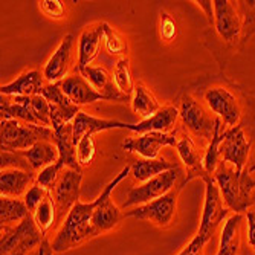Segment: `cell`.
<instances>
[{
  "mask_svg": "<svg viewBox=\"0 0 255 255\" xmlns=\"http://www.w3.org/2000/svg\"><path fill=\"white\" fill-rule=\"evenodd\" d=\"M2 151H25L38 142H55L52 127L28 124L15 120L2 121Z\"/></svg>",
  "mask_w": 255,
  "mask_h": 255,
  "instance_id": "4",
  "label": "cell"
},
{
  "mask_svg": "<svg viewBox=\"0 0 255 255\" xmlns=\"http://www.w3.org/2000/svg\"><path fill=\"white\" fill-rule=\"evenodd\" d=\"M46 255H54V251H52L51 245H49V248H48V252H46Z\"/></svg>",
  "mask_w": 255,
  "mask_h": 255,
  "instance_id": "46",
  "label": "cell"
},
{
  "mask_svg": "<svg viewBox=\"0 0 255 255\" xmlns=\"http://www.w3.org/2000/svg\"><path fill=\"white\" fill-rule=\"evenodd\" d=\"M242 97H243V104H245L242 126H243V128L246 131L249 142H251V154H249L248 164L245 167V171L255 182V95L246 94L245 90H242ZM252 202H254V206H255V191L252 193Z\"/></svg>",
  "mask_w": 255,
  "mask_h": 255,
  "instance_id": "22",
  "label": "cell"
},
{
  "mask_svg": "<svg viewBox=\"0 0 255 255\" xmlns=\"http://www.w3.org/2000/svg\"><path fill=\"white\" fill-rule=\"evenodd\" d=\"M35 225L38 226V229L43 233V236H46V233L55 225L58 223V214H57V206L54 202V196L51 191H48L46 197L43 199V202L38 205V208L35 210L34 214H31Z\"/></svg>",
  "mask_w": 255,
  "mask_h": 255,
  "instance_id": "32",
  "label": "cell"
},
{
  "mask_svg": "<svg viewBox=\"0 0 255 255\" xmlns=\"http://www.w3.org/2000/svg\"><path fill=\"white\" fill-rule=\"evenodd\" d=\"M117 128H126L130 130L133 128V124H126L120 121H112V120H101L95 118L92 115H87L84 112H80L77 118L72 123V131H74V142L75 145L86 136H94L95 133L106 131V130H117Z\"/></svg>",
  "mask_w": 255,
  "mask_h": 255,
  "instance_id": "17",
  "label": "cell"
},
{
  "mask_svg": "<svg viewBox=\"0 0 255 255\" xmlns=\"http://www.w3.org/2000/svg\"><path fill=\"white\" fill-rule=\"evenodd\" d=\"M203 101L214 117L222 120L226 128H233L242 123L245 112L243 97L240 100L231 87L222 84L208 86L203 92Z\"/></svg>",
  "mask_w": 255,
  "mask_h": 255,
  "instance_id": "7",
  "label": "cell"
},
{
  "mask_svg": "<svg viewBox=\"0 0 255 255\" xmlns=\"http://www.w3.org/2000/svg\"><path fill=\"white\" fill-rule=\"evenodd\" d=\"M46 194H48V190L41 188L40 185H37V183H34L32 187L28 190V193L25 194L23 200H25V203L28 206L29 214H34L35 213V210L38 208V205L43 202V199L46 197Z\"/></svg>",
  "mask_w": 255,
  "mask_h": 255,
  "instance_id": "41",
  "label": "cell"
},
{
  "mask_svg": "<svg viewBox=\"0 0 255 255\" xmlns=\"http://www.w3.org/2000/svg\"><path fill=\"white\" fill-rule=\"evenodd\" d=\"M177 109L185 128L193 136L210 142L213 139L216 121H217L214 113L208 107H205L202 103H199L188 92L180 97Z\"/></svg>",
  "mask_w": 255,
  "mask_h": 255,
  "instance_id": "9",
  "label": "cell"
},
{
  "mask_svg": "<svg viewBox=\"0 0 255 255\" xmlns=\"http://www.w3.org/2000/svg\"><path fill=\"white\" fill-rule=\"evenodd\" d=\"M48 248H49V243H48V240H44V242L41 243V246H40L32 255H46V252H48Z\"/></svg>",
  "mask_w": 255,
  "mask_h": 255,
  "instance_id": "45",
  "label": "cell"
},
{
  "mask_svg": "<svg viewBox=\"0 0 255 255\" xmlns=\"http://www.w3.org/2000/svg\"><path fill=\"white\" fill-rule=\"evenodd\" d=\"M183 176L185 174H183V170L180 167H176L173 170L162 173V174L150 179L148 182L142 183L141 187H136V188L130 190L121 206L124 208V210L126 208H130V206H141V205H145L151 200H156L162 196H165L167 193H170L173 188L177 187L176 185L177 180Z\"/></svg>",
  "mask_w": 255,
  "mask_h": 255,
  "instance_id": "10",
  "label": "cell"
},
{
  "mask_svg": "<svg viewBox=\"0 0 255 255\" xmlns=\"http://www.w3.org/2000/svg\"><path fill=\"white\" fill-rule=\"evenodd\" d=\"M236 3L243 21L242 43L245 44L249 40V37L255 34V0H240V2Z\"/></svg>",
  "mask_w": 255,
  "mask_h": 255,
  "instance_id": "35",
  "label": "cell"
},
{
  "mask_svg": "<svg viewBox=\"0 0 255 255\" xmlns=\"http://www.w3.org/2000/svg\"><path fill=\"white\" fill-rule=\"evenodd\" d=\"M213 177L219 185L222 199L229 211L242 214V211L254 206L252 193L255 191V182L245 170L239 173L233 165L220 162Z\"/></svg>",
  "mask_w": 255,
  "mask_h": 255,
  "instance_id": "1",
  "label": "cell"
},
{
  "mask_svg": "<svg viewBox=\"0 0 255 255\" xmlns=\"http://www.w3.org/2000/svg\"><path fill=\"white\" fill-rule=\"evenodd\" d=\"M205 246H206V245H203L200 240H197V239L194 237V239L187 245V248H183V251L179 252L177 255H202Z\"/></svg>",
  "mask_w": 255,
  "mask_h": 255,
  "instance_id": "43",
  "label": "cell"
},
{
  "mask_svg": "<svg viewBox=\"0 0 255 255\" xmlns=\"http://www.w3.org/2000/svg\"><path fill=\"white\" fill-rule=\"evenodd\" d=\"M83 173L72 168H64L52 188L54 202L57 206L58 223H63L67 214L71 213L72 208L80 202V190H81Z\"/></svg>",
  "mask_w": 255,
  "mask_h": 255,
  "instance_id": "12",
  "label": "cell"
},
{
  "mask_svg": "<svg viewBox=\"0 0 255 255\" xmlns=\"http://www.w3.org/2000/svg\"><path fill=\"white\" fill-rule=\"evenodd\" d=\"M177 141L179 139L176 136V131L171 133L150 131V133L139 134L137 137L127 139L123 144V148L126 151L142 156L144 159H157L162 148L168 145H177Z\"/></svg>",
  "mask_w": 255,
  "mask_h": 255,
  "instance_id": "15",
  "label": "cell"
},
{
  "mask_svg": "<svg viewBox=\"0 0 255 255\" xmlns=\"http://www.w3.org/2000/svg\"><path fill=\"white\" fill-rule=\"evenodd\" d=\"M41 12L52 20H61L66 17V8L61 0H43L40 2Z\"/></svg>",
  "mask_w": 255,
  "mask_h": 255,
  "instance_id": "40",
  "label": "cell"
},
{
  "mask_svg": "<svg viewBox=\"0 0 255 255\" xmlns=\"http://www.w3.org/2000/svg\"><path fill=\"white\" fill-rule=\"evenodd\" d=\"M182 190V185H177L170 193L156 200H151L145 205L136 206L130 211H124V219L131 217L137 220H147L159 228H167L171 225L176 210H177V197Z\"/></svg>",
  "mask_w": 255,
  "mask_h": 255,
  "instance_id": "11",
  "label": "cell"
},
{
  "mask_svg": "<svg viewBox=\"0 0 255 255\" xmlns=\"http://www.w3.org/2000/svg\"><path fill=\"white\" fill-rule=\"evenodd\" d=\"M48 84L40 71H26L18 75L14 81L0 87V94L8 97H35L41 95L44 86Z\"/></svg>",
  "mask_w": 255,
  "mask_h": 255,
  "instance_id": "18",
  "label": "cell"
},
{
  "mask_svg": "<svg viewBox=\"0 0 255 255\" xmlns=\"http://www.w3.org/2000/svg\"><path fill=\"white\" fill-rule=\"evenodd\" d=\"M64 168L58 164V162H55V164L49 165V167H46L43 168L41 171L37 173V177H35V183L40 185L41 188L44 190H48V191H52V188L55 187V183L61 174Z\"/></svg>",
  "mask_w": 255,
  "mask_h": 255,
  "instance_id": "38",
  "label": "cell"
},
{
  "mask_svg": "<svg viewBox=\"0 0 255 255\" xmlns=\"http://www.w3.org/2000/svg\"><path fill=\"white\" fill-rule=\"evenodd\" d=\"M58 84H60V87L63 90V94L67 97V100L71 101L72 104L78 106V107L86 106V104H92V103L100 101V100L106 101L104 97L100 95L80 72L67 75Z\"/></svg>",
  "mask_w": 255,
  "mask_h": 255,
  "instance_id": "16",
  "label": "cell"
},
{
  "mask_svg": "<svg viewBox=\"0 0 255 255\" xmlns=\"http://www.w3.org/2000/svg\"><path fill=\"white\" fill-rule=\"evenodd\" d=\"M130 173H131V165L123 168L117 177L106 185V188L100 194V197L95 199V210H94V216H92V229H94L95 237L103 236L109 233V231H112L113 228H117L124 219V213L121 211V208H118L112 200V191Z\"/></svg>",
  "mask_w": 255,
  "mask_h": 255,
  "instance_id": "8",
  "label": "cell"
},
{
  "mask_svg": "<svg viewBox=\"0 0 255 255\" xmlns=\"http://www.w3.org/2000/svg\"><path fill=\"white\" fill-rule=\"evenodd\" d=\"M246 222H248V243L255 251V211L254 210L248 211Z\"/></svg>",
  "mask_w": 255,
  "mask_h": 255,
  "instance_id": "42",
  "label": "cell"
},
{
  "mask_svg": "<svg viewBox=\"0 0 255 255\" xmlns=\"http://www.w3.org/2000/svg\"><path fill=\"white\" fill-rule=\"evenodd\" d=\"M242 225H243L242 214L234 213L225 220L220 233L217 255H239L242 248Z\"/></svg>",
  "mask_w": 255,
  "mask_h": 255,
  "instance_id": "23",
  "label": "cell"
},
{
  "mask_svg": "<svg viewBox=\"0 0 255 255\" xmlns=\"http://www.w3.org/2000/svg\"><path fill=\"white\" fill-rule=\"evenodd\" d=\"M225 130H226V127L223 126L222 120L217 118L213 139L210 141V144H208V148L205 150V154H203V170L210 176H213L216 173L219 164L222 162V159H220V144L223 141Z\"/></svg>",
  "mask_w": 255,
  "mask_h": 255,
  "instance_id": "31",
  "label": "cell"
},
{
  "mask_svg": "<svg viewBox=\"0 0 255 255\" xmlns=\"http://www.w3.org/2000/svg\"><path fill=\"white\" fill-rule=\"evenodd\" d=\"M55 131V145L58 148V164L63 168H72L81 171V167L77 159V145L74 142L72 124H67Z\"/></svg>",
  "mask_w": 255,
  "mask_h": 255,
  "instance_id": "25",
  "label": "cell"
},
{
  "mask_svg": "<svg viewBox=\"0 0 255 255\" xmlns=\"http://www.w3.org/2000/svg\"><path fill=\"white\" fill-rule=\"evenodd\" d=\"M177 21L176 18L167 12V11H160L159 17V37L164 41H173L177 37Z\"/></svg>",
  "mask_w": 255,
  "mask_h": 255,
  "instance_id": "39",
  "label": "cell"
},
{
  "mask_svg": "<svg viewBox=\"0 0 255 255\" xmlns=\"http://www.w3.org/2000/svg\"><path fill=\"white\" fill-rule=\"evenodd\" d=\"M130 103H131L133 112L137 115V117H141L142 121L151 118L154 113H157L162 109V106L159 104L156 97L142 84H136Z\"/></svg>",
  "mask_w": 255,
  "mask_h": 255,
  "instance_id": "29",
  "label": "cell"
},
{
  "mask_svg": "<svg viewBox=\"0 0 255 255\" xmlns=\"http://www.w3.org/2000/svg\"><path fill=\"white\" fill-rule=\"evenodd\" d=\"M44 236L29 214L15 226L2 228L0 255H29L44 242Z\"/></svg>",
  "mask_w": 255,
  "mask_h": 255,
  "instance_id": "6",
  "label": "cell"
},
{
  "mask_svg": "<svg viewBox=\"0 0 255 255\" xmlns=\"http://www.w3.org/2000/svg\"><path fill=\"white\" fill-rule=\"evenodd\" d=\"M179 118V109L177 106H164L157 113H154L151 118L144 120L139 124H133L131 131L144 134L150 131L159 133H168Z\"/></svg>",
  "mask_w": 255,
  "mask_h": 255,
  "instance_id": "24",
  "label": "cell"
},
{
  "mask_svg": "<svg viewBox=\"0 0 255 255\" xmlns=\"http://www.w3.org/2000/svg\"><path fill=\"white\" fill-rule=\"evenodd\" d=\"M20 153L26 157L28 164L31 165L34 173H38L43 168L55 164V162L58 160V156H60L55 142H49V141L38 142L34 147H31L29 150L20 151Z\"/></svg>",
  "mask_w": 255,
  "mask_h": 255,
  "instance_id": "27",
  "label": "cell"
},
{
  "mask_svg": "<svg viewBox=\"0 0 255 255\" xmlns=\"http://www.w3.org/2000/svg\"><path fill=\"white\" fill-rule=\"evenodd\" d=\"M104 25V48L110 55H121V58L126 57L127 54V41L126 38L115 31L109 23L103 21Z\"/></svg>",
  "mask_w": 255,
  "mask_h": 255,
  "instance_id": "36",
  "label": "cell"
},
{
  "mask_svg": "<svg viewBox=\"0 0 255 255\" xmlns=\"http://www.w3.org/2000/svg\"><path fill=\"white\" fill-rule=\"evenodd\" d=\"M206 14L208 17V21L211 23V26H213V23H214V3L210 2V0H200V2H196Z\"/></svg>",
  "mask_w": 255,
  "mask_h": 255,
  "instance_id": "44",
  "label": "cell"
},
{
  "mask_svg": "<svg viewBox=\"0 0 255 255\" xmlns=\"http://www.w3.org/2000/svg\"><path fill=\"white\" fill-rule=\"evenodd\" d=\"M179 167L176 162H170L164 157H157V159H139L134 164H131V174L134 180L137 182H148L150 179L165 173L168 170H173Z\"/></svg>",
  "mask_w": 255,
  "mask_h": 255,
  "instance_id": "28",
  "label": "cell"
},
{
  "mask_svg": "<svg viewBox=\"0 0 255 255\" xmlns=\"http://www.w3.org/2000/svg\"><path fill=\"white\" fill-rule=\"evenodd\" d=\"M113 81H115V86L118 87V90L121 94L127 98H130L131 101V97H133V92H134V83H133V77H131V69H130V60L127 57L124 58H120L115 64V69H113Z\"/></svg>",
  "mask_w": 255,
  "mask_h": 255,
  "instance_id": "33",
  "label": "cell"
},
{
  "mask_svg": "<svg viewBox=\"0 0 255 255\" xmlns=\"http://www.w3.org/2000/svg\"><path fill=\"white\" fill-rule=\"evenodd\" d=\"M214 3V23L211 32L214 37L210 40L219 41L211 44V51L217 55V51H222V46L228 49H242L243 43V21L237 9L236 2L229 0H213Z\"/></svg>",
  "mask_w": 255,
  "mask_h": 255,
  "instance_id": "3",
  "label": "cell"
},
{
  "mask_svg": "<svg viewBox=\"0 0 255 255\" xmlns=\"http://www.w3.org/2000/svg\"><path fill=\"white\" fill-rule=\"evenodd\" d=\"M200 179L205 182V202H203V211L200 219V226L197 234L194 236L203 245H206L214 236L219 225L228 216L229 210L226 205H223V199L219 190V185L213 176L203 173Z\"/></svg>",
  "mask_w": 255,
  "mask_h": 255,
  "instance_id": "5",
  "label": "cell"
},
{
  "mask_svg": "<svg viewBox=\"0 0 255 255\" xmlns=\"http://www.w3.org/2000/svg\"><path fill=\"white\" fill-rule=\"evenodd\" d=\"M254 211H255V206H254Z\"/></svg>",
  "mask_w": 255,
  "mask_h": 255,
  "instance_id": "47",
  "label": "cell"
},
{
  "mask_svg": "<svg viewBox=\"0 0 255 255\" xmlns=\"http://www.w3.org/2000/svg\"><path fill=\"white\" fill-rule=\"evenodd\" d=\"M97 156V145L94 136H86L77 144V159L80 167H89Z\"/></svg>",
  "mask_w": 255,
  "mask_h": 255,
  "instance_id": "37",
  "label": "cell"
},
{
  "mask_svg": "<svg viewBox=\"0 0 255 255\" xmlns=\"http://www.w3.org/2000/svg\"><path fill=\"white\" fill-rule=\"evenodd\" d=\"M100 95L104 97L106 101H128L130 98L124 97L118 87L115 86L113 75H110L104 67L100 66H89L80 72Z\"/></svg>",
  "mask_w": 255,
  "mask_h": 255,
  "instance_id": "19",
  "label": "cell"
},
{
  "mask_svg": "<svg viewBox=\"0 0 255 255\" xmlns=\"http://www.w3.org/2000/svg\"><path fill=\"white\" fill-rule=\"evenodd\" d=\"M74 49H75V37L74 34H67L58 44L55 52L51 55L48 63L43 67V77L46 83L54 84L64 80L71 71L74 63Z\"/></svg>",
  "mask_w": 255,
  "mask_h": 255,
  "instance_id": "14",
  "label": "cell"
},
{
  "mask_svg": "<svg viewBox=\"0 0 255 255\" xmlns=\"http://www.w3.org/2000/svg\"><path fill=\"white\" fill-rule=\"evenodd\" d=\"M104 40V25L86 28L78 38V72L84 71L89 64L97 58L101 41Z\"/></svg>",
  "mask_w": 255,
  "mask_h": 255,
  "instance_id": "20",
  "label": "cell"
},
{
  "mask_svg": "<svg viewBox=\"0 0 255 255\" xmlns=\"http://www.w3.org/2000/svg\"><path fill=\"white\" fill-rule=\"evenodd\" d=\"M51 106V121H52V128L58 130L67 124H72L77 115L81 112L78 106L72 104L71 101L64 104H49Z\"/></svg>",
  "mask_w": 255,
  "mask_h": 255,
  "instance_id": "34",
  "label": "cell"
},
{
  "mask_svg": "<svg viewBox=\"0 0 255 255\" xmlns=\"http://www.w3.org/2000/svg\"><path fill=\"white\" fill-rule=\"evenodd\" d=\"M28 216L29 211L25 200L14 199V197L0 199V223H2V228L15 226L21 223Z\"/></svg>",
  "mask_w": 255,
  "mask_h": 255,
  "instance_id": "30",
  "label": "cell"
},
{
  "mask_svg": "<svg viewBox=\"0 0 255 255\" xmlns=\"http://www.w3.org/2000/svg\"><path fill=\"white\" fill-rule=\"evenodd\" d=\"M95 210V200L94 202H78L71 213L67 214L61 228L57 233L51 248L54 252L61 254L66 251H71L81 243L95 239V233L92 229V216Z\"/></svg>",
  "mask_w": 255,
  "mask_h": 255,
  "instance_id": "2",
  "label": "cell"
},
{
  "mask_svg": "<svg viewBox=\"0 0 255 255\" xmlns=\"http://www.w3.org/2000/svg\"><path fill=\"white\" fill-rule=\"evenodd\" d=\"M251 154V142L242 123L233 128H226L220 144L222 162L233 165L239 173H243Z\"/></svg>",
  "mask_w": 255,
  "mask_h": 255,
  "instance_id": "13",
  "label": "cell"
},
{
  "mask_svg": "<svg viewBox=\"0 0 255 255\" xmlns=\"http://www.w3.org/2000/svg\"><path fill=\"white\" fill-rule=\"evenodd\" d=\"M176 148H177L180 160L188 168V176L183 179V185L190 182L193 177H200L203 173H206L203 170V156L200 154V151L197 150L194 141L190 136L180 137L177 141Z\"/></svg>",
  "mask_w": 255,
  "mask_h": 255,
  "instance_id": "26",
  "label": "cell"
},
{
  "mask_svg": "<svg viewBox=\"0 0 255 255\" xmlns=\"http://www.w3.org/2000/svg\"><path fill=\"white\" fill-rule=\"evenodd\" d=\"M35 173L23 170H2L0 173V194L2 197H14L26 194L35 183Z\"/></svg>",
  "mask_w": 255,
  "mask_h": 255,
  "instance_id": "21",
  "label": "cell"
}]
</instances>
